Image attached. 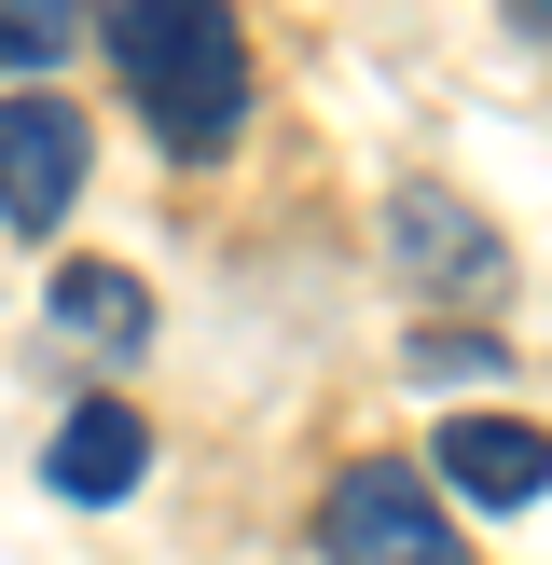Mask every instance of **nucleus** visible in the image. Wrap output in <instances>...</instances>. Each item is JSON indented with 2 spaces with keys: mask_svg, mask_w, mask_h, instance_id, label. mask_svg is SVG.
<instances>
[{
  "mask_svg": "<svg viewBox=\"0 0 552 565\" xmlns=\"http://www.w3.org/2000/svg\"><path fill=\"white\" fill-rule=\"evenodd\" d=\"M318 565H469V539H456V497L428 483L414 456H346L318 483Z\"/></svg>",
  "mask_w": 552,
  "mask_h": 565,
  "instance_id": "obj_2",
  "label": "nucleus"
},
{
  "mask_svg": "<svg viewBox=\"0 0 552 565\" xmlns=\"http://www.w3.org/2000/svg\"><path fill=\"white\" fill-rule=\"evenodd\" d=\"M97 14H110V70H125L138 125L180 166L248 138V28L221 0H97Z\"/></svg>",
  "mask_w": 552,
  "mask_h": 565,
  "instance_id": "obj_1",
  "label": "nucleus"
},
{
  "mask_svg": "<svg viewBox=\"0 0 552 565\" xmlns=\"http://www.w3.org/2000/svg\"><path fill=\"white\" fill-rule=\"evenodd\" d=\"M386 263H401L428 303H511L497 221H469V193H442V180H401V193H386Z\"/></svg>",
  "mask_w": 552,
  "mask_h": 565,
  "instance_id": "obj_3",
  "label": "nucleus"
},
{
  "mask_svg": "<svg viewBox=\"0 0 552 565\" xmlns=\"http://www.w3.org/2000/svg\"><path fill=\"white\" fill-rule=\"evenodd\" d=\"M511 28H524V42H552V0H511Z\"/></svg>",
  "mask_w": 552,
  "mask_h": 565,
  "instance_id": "obj_10",
  "label": "nucleus"
},
{
  "mask_svg": "<svg viewBox=\"0 0 552 565\" xmlns=\"http://www.w3.org/2000/svg\"><path fill=\"white\" fill-rule=\"evenodd\" d=\"M138 469H152V414H138V401H70L55 441H42V483L70 497V511H125Z\"/></svg>",
  "mask_w": 552,
  "mask_h": 565,
  "instance_id": "obj_6",
  "label": "nucleus"
},
{
  "mask_svg": "<svg viewBox=\"0 0 552 565\" xmlns=\"http://www.w3.org/2000/svg\"><path fill=\"white\" fill-rule=\"evenodd\" d=\"M414 373H428V386H497L511 345H497V331H414Z\"/></svg>",
  "mask_w": 552,
  "mask_h": 565,
  "instance_id": "obj_9",
  "label": "nucleus"
},
{
  "mask_svg": "<svg viewBox=\"0 0 552 565\" xmlns=\"http://www.w3.org/2000/svg\"><path fill=\"white\" fill-rule=\"evenodd\" d=\"M42 318L70 331L83 359H138V345H152V290H138L125 263H55V290H42Z\"/></svg>",
  "mask_w": 552,
  "mask_h": 565,
  "instance_id": "obj_7",
  "label": "nucleus"
},
{
  "mask_svg": "<svg viewBox=\"0 0 552 565\" xmlns=\"http://www.w3.org/2000/svg\"><path fill=\"white\" fill-rule=\"evenodd\" d=\"M83 166H97V138H83V110L55 97V83L0 97V221H14V235H55V221L83 207Z\"/></svg>",
  "mask_w": 552,
  "mask_h": 565,
  "instance_id": "obj_4",
  "label": "nucleus"
},
{
  "mask_svg": "<svg viewBox=\"0 0 552 565\" xmlns=\"http://www.w3.org/2000/svg\"><path fill=\"white\" fill-rule=\"evenodd\" d=\"M428 483L456 497V511H524V497H552V428H524V414L469 401V414H442Z\"/></svg>",
  "mask_w": 552,
  "mask_h": 565,
  "instance_id": "obj_5",
  "label": "nucleus"
},
{
  "mask_svg": "<svg viewBox=\"0 0 552 565\" xmlns=\"http://www.w3.org/2000/svg\"><path fill=\"white\" fill-rule=\"evenodd\" d=\"M70 42H83V0H0V70H28V83H42Z\"/></svg>",
  "mask_w": 552,
  "mask_h": 565,
  "instance_id": "obj_8",
  "label": "nucleus"
}]
</instances>
